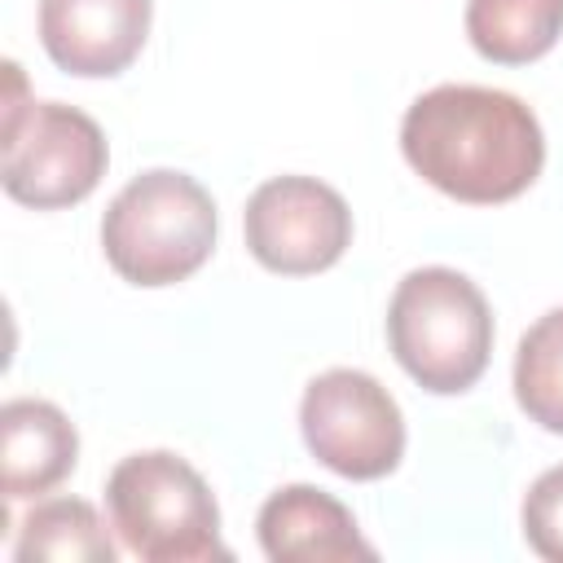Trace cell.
Listing matches in <instances>:
<instances>
[{"instance_id":"obj_6","label":"cell","mask_w":563,"mask_h":563,"mask_svg":"<svg viewBox=\"0 0 563 563\" xmlns=\"http://www.w3.org/2000/svg\"><path fill=\"white\" fill-rule=\"evenodd\" d=\"M299 431L308 453L343 479H383L405 457L396 396L365 369H325L303 387Z\"/></svg>"},{"instance_id":"obj_11","label":"cell","mask_w":563,"mask_h":563,"mask_svg":"<svg viewBox=\"0 0 563 563\" xmlns=\"http://www.w3.org/2000/svg\"><path fill=\"white\" fill-rule=\"evenodd\" d=\"M563 35V0H466V40L484 62L528 66Z\"/></svg>"},{"instance_id":"obj_10","label":"cell","mask_w":563,"mask_h":563,"mask_svg":"<svg viewBox=\"0 0 563 563\" xmlns=\"http://www.w3.org/2000/svg\"><path fill=\"white\" fill-rule=\"evenodd\" d=\"M79 462V431L53 405L18 396L0 409V471L4 497H44Z\"/></svg>"},{"instance_id":"obj_4","label":"cell","mask_w":563,"mask_h":563,"mask_svg":"<svg viewBox=\"0 0 563 563\" xmlns=\"http://www.w3.org/2000/svg\"><path fill=\"white\" fill-rule=\"evenodd\" d=\"M9 97H4V154L0 185L13 202L35 211H57L84 202L110 163L106 132L75 106L26 97V79L18 62H4Z\"/></svg>"},{"instance_id":"obj_14","label":"cell","mask_w":563,"mask_h":563,"mask_svg":"<svg viewBox=\"0 0 563 563\" xmlns=\"http://www.w3.org/2000/svg\"><path fill=\"white\" fill-rule=\"evenodd\" d=\"M523 541L545 563H563V466H550L532 479L523 497Z\"/></svg>"},{"instance_id":"obj_1","label":"cell","mask_w":563,"mask_h":563,"mask_svg":"<svg viewBox=\"0 0 563 563\" xmlns=\"http://www.w3.org/2000/svg\"><path fill=\"white\" fill-rule=\"evenodd\" d=\"M405 163L440 194L493 207L519 198L545 167L537 114L501 88L440 84L400 119Z\"/></svg>"},{"instance_id":"obj_2","label":"cell","mask_w":563,"mask_h":563,"mask_svg":"<svg viewBox=\"0 0 563 563\" xmlns=\"http://www.w3.org/2000/svg\"><path fill=\"white\" fill-rule=\"evenodd\" d=\"M387 343L400 369L435 396L475 387L493 352V312L484 290L444 264L413 268L387 303Z\"/></svg>"},{"instance_id":"obj_3","label":"cell","mask_w":563,"mask_h":563,"mask_svg":"<svg viewBox=\"0 0 563 563\" xmlns=\"http://www.w3.org/2000/svg\"><path fill=\"white\" fill-rule=\"evenodd\" d=\"M101 246L123 282L176 286L216 251V202L185 172H141L110 198L101 216Z\"/></svg>"},{"instance_id":"obj_12","label":"cell","mask_w":563,"mask_h":563,"mask_svg":"<svg viewBox=\"0 0 563 563\" xmlns=\"http://www.w3.org/2000/svg\"><path fill=\"white\" fill-rule=\"evenodd\" d=\"M18 563H114V541L79 497H48L26 510L13 541Z\"/></svg>"},{"instance_id":"obj_13","label":"cell","mask_w":563,"mask_h":563,"mask_svg":"<svg viewBox=\"0 0 563 563\" xmlns=\"http://www.w3.org/2000/svg\"><path fill=\"white\" fill-rule=\"evenodd\" d=\"M515 400L550 435H563V308L537 317L515 352Z\"/></svg>"},{"instance_id":"obj_5","label":"cell","mask_w":563,"mask_h":563,"mask_svg":"<svg viewBox=\"0 0 563 563\" xmlns=\"http://www.w3.org/2000/svg\"><path fill=\"white\" fill-rule=\"evenodd\" d=\"M106 510L110 528L145 563L229 559L207 479L167 449L128 453L106 479Z\"/></svg>"},{"instance_id":"obj_8","label":"cell","mask_w":563,"mask_h":563,"mask_svg":"<svg viewBox=\"0 0 563 563\" xmlns=\"http://www.w3.org/2000/svg\"><path fill=\"white\" fill-rule=\"evenodd\" d=\"M150 13V0H40V44L66 75L110 79L145 48Z\"/></svg>"},{"instance_id":"obj_7","label":"cell","mask_w":563,"mask_h":563,"mask_svg":"<svg viewBox=\"0 0 563 563\" xmlns=\"http://www.w3.org/2000/svg\"><path fill=\"white\" fill-rule=\"evenodd\" d=\"M246 251L282 277H312L352 246V211L343 194L317 176H273L242 211Z\"/></svg>"},{"instance_id":"obj_9","label":"cell","mask_w":563,"mask_h":563,"mask_svg":"<svg viewBox=\"0 0 563 563\" xmlns=\"http://www.w3.org/2000/svg\"><path fill=\"white\" fill-rule=\"evenodd\" d=\"M260 550L273 563H343V559H374L378 550L361 537L352 510L312 484L277 488L255 519Z\"/></svg>"}]
</instances>
